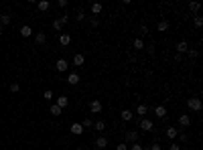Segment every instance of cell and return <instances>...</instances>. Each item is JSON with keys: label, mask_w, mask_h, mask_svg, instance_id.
Here are the masks:
<instances>
[{"label": "cell", "mask_w": 203, "mask_h": 150, "mask_svg": "<svg viewBox=\"0 0 203 150\" xmlns=\"http://www.w3.org/2000/svg\"><path fill=\"white\" fill-rule=\"evenodd\" d=\"M187 108L191 109V112H201V99H199V97H189V99H187Z\"/></svg>", "instance_id": "6da1fadb"}, {"label": "cell", "mask_w": 203, "mask_h": 150, "mask_svg": "<svg viewBox=\"0 0 203 150\" xmlns=\"http://www.w3.org/2000/svg\"><path fill=\"white\" fill-rule=\"evenodd\" d=\"M138 126H140L142 132H152V128H155V124L150 122V120H146V118H140V120H138Z\"/></svg>", "instance_id": "7a4b0ae2"}, {"label": "cell", "mask_w": 203, "mask_h": 150, "mask_svg": "<svg viewBox=\"0 0 203 150\" xmlns=\"http://www.w3.org/2000/svg\"><path fill=\"white\" fill-rule=\"evenodd\" d=\"M67 21H69V16H61V18H55V21H53V28H55V31H61V28H63V24H65Z\"/></svg>", "instance_id": "3957f363"}, {"label": "cell", "mask_w": 203, "mask_h": 150, "mask_svg": "<svg viewBox=\"0 0 203 150\" xmlns=\"http://www.w3.org/2000/svg\"><path fill=\"white\" fill-rule=\"evenodd\" d=\"M55 67H57V71H59V73H65V71L69 69V63L65 61V59H59V61L55 63Z\"/></svg>", "instance_id": "277c9868"}, {"label": "cell", "mask_w": 203, "mask_h": 150, "mask_svg": "<svg viewBox=\"0 0 203 150\" xmlns=\"http://www.w3.org/2000/svg\"><path fill=\"white\" fill-rule=\"evenodd\" d=\"M89 112H92V114H100L102 112V102L100 99H94V102L89 103Z\"/></svg>", "instance_id": "5b68a950"}, {"label": "cell", "mask_w": 203, "mask_h": 150, "mask_svg": "<svg viewBox=\"0 0 203 150\" xmlns=\"http://www.w3.org/2000/svg\"><path fill=\"white\" fill-rule=\"evenodd\" d=\"M69 132H71V134H75V136H81V134H83V126H81V124H71V128H69Z\"/></svg>", "instance_id": "8992f818"}, {"label": "cell", "mask_w": 203, "mask_h": 150, "mask_svg": "<svg viewBox=\"0 0 203 150\" xmlns=\"http://www.w3.org/2000/svg\"><path fill=\"white\" fill-rule=\"evenodd\" d=\"M165 134H167V138H169V140H175L177 134H179V130H177L175 126H169V128L165 130Z\"/></svg>", "instance_id": "52a82bcc"}, {"label": "cell", "mask_w": 203, "mask_h": 150, "mask_svg": "<svg viewBox=\"0 0 203 150\" xmlns=\"http://www.w3.org/2000/svg\"><path fill=\"white\" fill-rule=\"evenodd\" d=\"M136 140H138V132H136V130H128V132H126V142L134 144Z\"/></svg>", "instance_id": "ba28073f"}, {"label": "cell", "mask_w": 203, "mask_h": 150, "mask_svg": "<svg viewBox=\"0 0 203 150\" xmlns=\"http://www.w3.org/2000/svg\"><path fill=\"white\" fill-rule=\"evenodd\" d=\"M106 146H108V138H106V136H100V138H98V140H95V148L104 150V148H106Z\"/></svg>", "instance_id": "9c48e42d"}, {"label": "cell", "mask_w": 203, "mask_h": 150, "mask_svg": "<svg viewBox=\"0 0 203 150\" xmlns=\"http://www.w3.org/2000/svg\"><path fill=\"white\" fill-rule=\"evenodd\" d=\"M177 53H179V55H183V53H187V51H189V45H187V43H185V41H181V43H177Z\"/></svg>", "instance_id": "30bf717a"}, {"label": "cell", "mask_w": 203, "mask_h": 150, "mask_svg": "<svg viewBox=\"0 0 203 150\" xmlns=\"http://www.w3.org/2000/svg\"><path fill=\"white\" fill-rule=\"evenodd\" d=\"M55 106H59L61 109H65L69 106V97H65V96H61V97H57V103Z\"/></svg>", "instance_id": "8fae6325"}, {"label": "cell", "mask_w": 203, "mask_h": 150, "mask_svg": "<svg viewBox=\"0 0 203 150\" xmlns=\"http://www.w3.org/2000/svg\"><path fill=\"white\" fill-rule=\"evenodd\" d=\"M33 34V28L28 27V24H25V27H20V37H25V39H28Z\"/></svg>", "instance_id": "7c38bea8"}, {"label": "cell", "mask_w": 203, "mask_h": 150, "mask_svg": "<svg viewBox=\"0 0 203 150\" xmlns=\"http://www.w3.org/2000/svg\"><path fill=\"white\" fill-rule=\"evenodd\" d=\"M59 43L63 45V47H67L69 43H71V37H69L67 33H61V34H59Z\"/></svg>", "instance_id": "4fadbf2b"}, {"label": "cell", "mask_w": 203, "mask_h": 150, "mask_svg": "<svg viewBox=\"0 0 203 150\" xmlns=\"http://www.w3.org/2000/svg\"><path fill=\"white\" fill-rule=\"evenodd\" d=\"M83 63H85V57H83V55H79V53H75V55H73V65L81 67Z\"/></svg>", "instance_id": "5bb4252c"}, {"label": "cell", "mask_w": 203, "mask_h": 150, "mask_svg": "<svg viewBox=\"0 0 203 150\" xmlns=\"http://www.w3.org/2000/svg\"><path fill=\"white\" fill-rule=\"evenodd\" d=\"M79 81H81V79H79V75H77V73H69V77H67L69 85H77Z\"/></svg>", "instance_id": "9a60e30c"}, {"label": "cell", "mask_w": 203, "mask_h": 150, "mask_svg": "<svg viewBox=\"0 0 203 150\" xmlns=\"http://www.w3.org/2000/svg\"><path fill=\"white\" fill-rule=\"evenodd\" d=\"M132 116H134V114H132L130 109H122V112H120V118L124 120V122H130V120H132Z\"/></svg>", "instance_id": "2e32d148"}, {"label": "cell", "mask_w": 203, "mask_h": 150, "mask_svg": "<svg viewBox=\"0 0 203 150\" xmlns=\"http://www.w3.org/2000/svg\"><path fill=\"white\" fill-rule=\"evenodd\" d=\"M189 124H191V118L187 116V114H183V116L179 118V126H183V128H187Z\"/></svg>", "instance_id": "e0dca14e"}, {"label": "cell", "mask_w": 203, "mask_h": 150, "mask_svg": "<svg viewBox=\"0 0 203 150\" xmlns=\"http://www.w3.org/2000/svg\"><path fill=\"white\" fill-rule=\"evenodd\" d=\"M155 114L158 118H165V116H167V108H165V106H156V108H155Z\"/></svg>", "instance_id": "ac0fdd59"}, {"label": "cell", "mask_w": 203, "mask_h": 150, "mask_svg": "<svg viewBox=\"0 0 203 150\" xmlns=\"http://www.w3.org/2000/svg\"><path fill=\"white\" fill-rule=\"evenodd\" d=\"M102 8H104V6H102L100 2H94V4H92V14H94V16H98V14L102 12Z\"/></svg>", "instance_id": "d6986e66"}, {"label": "cell", "mask_w": 203, "mask_h": 150, "mask_svg": "<svg viewBox=\"0 0 203 150\" xmlns=\"http://www.w3.org/2000/svg\"><path fill=\"white\" fill-rule=\"evenodd\" d=\"M35 41L39 43V45L47 43V34H45V33H37V34H35Z\"/></svg>", "instance_id": "ffe728a7"}, {"label": "cell", "mask_w": 203, "mask_h": 150, "mask_svg": "<svg viewBox=\"0 0 203 150\" xmlns=\"http://www.w3.org/2000/svg\"><path fill=\"white\" fill-rule=\"evenodd\" d=\"M61 112H63V109L59 108V106H51V108H49V114H51V116H61Z\"/></svg>", "instance_id": "44dd1931"}, {"label": "cell", "mask_w": 203, "mask_h": 150, "mask_svg": "<svg viewBox=\"0 0 203 150\" xmlns=\"http://www.w3.org/2000/svg\"><path fill=\"white\" fill-rule=\"evenodd\" d=\"M37 6H39V10H43V12H47L49 8H51V4H49L47 0H41V2L37 4Z\"/></svg>", "instance_id": "7402d4cb"}, {"label": "cell", "mask_w": 203, "mask_h": 150, "mask_svg": "<svg viewBox=\"0 0 203 150\" xmlns=\"http://www.w3.org/2000/svg\"><path fill=\"white\" fill-rule=\"evenodd\" d=\"M146 112H148V108H146L144 103H140V106L136 108V114H138V116H140V118H144V114H146Z\"/></svg>", "instance_id": "603a6c76"}, {"label": "cell", "mask_w": 203, "mask_h": 150, "mask_svg": "<svg viewBox=\"0 0 203 150\" xmlns=\"http://www.w3.org/2000/svg\"><path fill=\"white\" fill-rule=\"evenodd\" d=\"M94 128L98 130V132H104V130H106V122H104V120H98V122L94 124Z\"/></svg>", "instance_id": "cb8c5ba5"}, {"label": "cell", "mask_w": 203, "mask_h": 150, "mask_svg": "<svg viewBox=\"0 0 203 150\" xmlns=\"http://www.w3.org/2000/svg\"><path fill=\"white\" fill-rule=\"evenodd\" d=\"M0 22H2V27L10 24V14H0Z\"/></svg>", "instance_id": "d4e9b609"}, {"label": "cell", "mask_w": 203, "mask_h": 150, "mask_svg": "<svg viewBox=\"0 0 203 150\" xmlns=\"http://www.w3.org/2000/svg\"><path fill=\"white\" fill-rule=\"evenodd\" d=\"M158 31H161V33L169 31V22H167V21H161V22H158Z\"/></svg>", "instance_id": "484cf974"}, {"label": "cell", "mask_w": 203, "mask_h": 150, "mask_svg": "<svg viewBox=\"0 0 203 150\" xmlns=\"http://www.w3.org/2000/svg\"><path fill=\"white\" fill-rule=\"evenodd\" d=\"M81 126H83V128H92V126H94V120H89V118H85V120L81 122Z\"/></svg>", "instance_id": "4316f807"}, {"label": "cell", "mask_w": 203, "mask_h": 150, "mask_svg": "<svg viewBox=\"0 0 203 150\" xmlns=\"http://www.w3.org/2000/svg\"><path fill=\"white\" fill-rule=\"evenodd\" d=\"M134 49H140V51L144 49V43H142V39H136V41H134Z\"/></svg>", "instance_id": "83f0119b"}, {"label": "cell", "mask_w": 203, "mask_h": 150, "mask_svg": "<svg viewBox=\"0 0 203 150\" xmlns=\"http://www.w3.org/2000/svg\"><path fill=\"white\" fill-rule=\"evenodd\" d=\"M189 10L197 12V10H199V2H189Z\"/></svg>", "instance_id": "f1b7e54d"}, {"label": "cell", "mask_w": 203, "mask_h": 150, "mask_svg": "<svg viewBox=\"0 0 203 150\" xmlns=\"http://www.w3.org/2000/svg\"><path fill=\"white\" fill-rule=\"evenodd\" d=\"M10 91H12V93L20 91V85H18V83H10Z\"/></svg>", "instance_id": "f546056e"}, {"label": "cell", "mask_w": 203, "mask_h": 150, "mask_svg": "<svg viewBox=\"0 0 203 150\" xmlns=\"http://www.w3.org/2000/svg\"><path fill=\"white\" fill-rule=\"evenodd\" d=\"M195 27H197V28L203 27V18H201V16H195Z\"/></svg>", "instance_id": "4dcf8cb0"}, {"label": "cell", "mask_w": 203, "mask_h": 150, "mask_svg": "<svg viewBox=\"0 0 203 150\" xmlns=\"http://www.w3.org/2000/svg\"><path fill=\"white\" fill-rule=\"evenodd\" d=\"M187 53H189V57H191V59H195L197 55H199V51H195V49H189Z\"/></svg>", "instance_id": "1f68e13d"}, {"label": "cell", "mask_w": 203, "mask_h": 150, "mask_svg": "<svg viewBox=\"0 0 203 150\" xmlns=\"http://www.w3.org/2000/svg\"><path fill=\"white\" fill-rule=\"evenodd\" d=\"M45 99H53V91H51V89H47V91H45Z\"/></svg>", "instance_id": "d6a6232c"}, {"label": "cell", "mask_w": 203, "mask_h": 150, "mask_svg": "<svg viewBox=\"0 0 203 150\" xmlns=\"http://www.w3.org/2000/svg\"><path fill=\"white\" fill-rule=\"evenodd\" d=\"M116 150H128V146H126V142H120L116 146Z\"/></svg>", "instance_id": "836d02e7"}, {"label": "cell", "mask_w": 203, "mask_h": 150, "mask_svg": "<svg viewBox=\"0 0 203 150\" xmlns=\"http://www.w3.org/2000/svg\"><path fill=\"white\" fill-rule=\"evenodd\" d=\"M57 6H59V8H65V6H67V0H57Z\"/></svg>", "instance_id": "e575fe53"}, {"label": "cell", "mask_w": 203, "mask_h": 150, "mask_svg": "<svg viewBox=\"0 0 203 150\" xmlns=\"http://www.w3.org/2000/svg\"><path fill=\"white\" fill-rule=\"evenodd\" d=\"M130 150H142V144L134 142V144H132V146H130Z\"/></svg>", "instance_id": "d590c367"}, {"label": "cell", "mask_w": 203, "mask_h": 150, "mask_svg": "<svg viewBox=\"0 0 203 150\" xmlns=\"http://www.w3.org/2000/svg\"><path fill=\"white\" fill-rule=\"evenodd\" d=\"M169 150H181V146H179V144H175V142H173V144H171V146H169Z\"/></svg>", "instance_id": "8d00e7d4"}, {"label": "cell", "mask_w": 203, "mask_h": 150, "mask_svg": "<svg viewBox=\"0 0 203 150\" xmlns=\"http://www.w3.org/2000/svg\"><path fill=\"white\" fill-rule=\"evenodd\" d=\"M148 148H150V150H161V144H158V142H155L152 146H148Z\"/></svg>", "instance_id": "74e56055"}, {"label": "cell", "mask_w": 203, "mask_h": 150, "mask_svg": "<svg viewBox=\"0 0 203 150\" xmlns=\"http://www.w3.org/2000/svg\"><path fill=\"white\" fill-rule=\"evenodd\" d=\"M89 22H92V27H98V24H100V21H98V18H92Z\"/></svg>", "instance_id": "f35d334b"}, {"label": "cell", "mask_w": 203, "mask_h": 150, "mask_svg": "<svg viewBox=\"0 0 203 150\" xmlns=\"http://www.w3.org/2000/svg\"><path fill=\"white\" fill-rule=\"evenodd\" d=\"M0 37H2V27H0Z\"/></svg>", "instance_id": "ab89813d"}, {"label": "cell", "mask_w": 203, "mask_h": 150, "mask_svg": "<svg viewBox=\"0 0 203 150\" xmlns=\"http://www.w3.org/2000/svg\"><path fill=\"white\" fill-rule=\"evenodd\" d=\"M75 150H83V148H75Z\"/></svg>", "instance_id": "60d3db41"}, {"label": "cell", "mask_w": 203, "mask_h": 150, "mask_svg": "<svg viewBox=\"0 0 203 150\" xmlns=\"http://www.w3.org/2000/svg\"><path fill=\"white\" fill-rule=\"evenodd\" d=\"M197 150H199V148H197Z\"/></svg>", "instance_id": "b9f144b4"}]
</instances>
